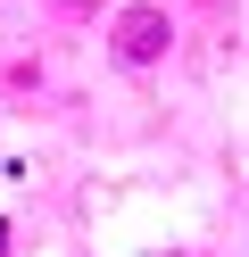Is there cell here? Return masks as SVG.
I'll return each instance as SVG.
<instances>
[{"instance_id": "obj_2", "label": "cell", "mask_w": 249, "mask_h": 257, "mask_svg": "<svg viewBox=\"0 0 249 257\" xmlns=\"http://www.w3.org/2000/svg\"><path fill=\"white\" fill-rule=\"evenodd\" d=\"M0 257H9V224H0Z\"/></svg>"}, {"instance_id": "obj_1", "label": "cell", "mask_w": 249, "mask_h": 257, "mask_svg": "<svg viewBox=\"0 0 249 257\" xmlns=\"http://www.w3.org/2000/svg\"><path fill=\"white\" fill-rule=\"evenodd\" d=\"M116 58H125V67L166 58V9H125V17H116Z\"/></svg>"}]
</instances>
